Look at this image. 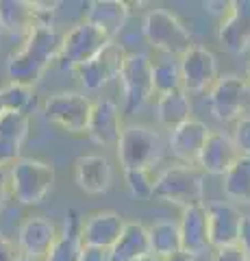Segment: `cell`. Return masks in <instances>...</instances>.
Masks as SVG:
<instances>
[{
	"label": "cell",
	"instance_id": "8992f818",
	"mask_svg": "<svg viewBox=\"0 0 250 261\" xmlns=\"http://www.w3.org/2000/svg\"><path fill=\"white\" fill-rule=\"evenodd\" d=\"M111 39L107 33L100 31L98 27H94L92 22H78L74 24L61 42V50L57 57V63L61 70H76L78 65H83L96 57L107 44H111Z\"/></svg>",
	"mask_w": 250,
	"mask_h": 261
},
{
	"label": "cell",
	"instance_id": "4dcf8cb0",
	"mask_svg": "<svg viewBox=\"0 0 250 261\" xmlns=\"http://www.w3.org/2000/svg\"><path fill=\"white\" fill-rule=\"evenodd\" d=\"M126 185L131 194L140 200H150L152 190H155V178H152L150 170H126Z\"/></svg>",
	"mask_w": 250,
	"mask_h": 261
},
{
	"label": "cell",
	"instance_id": "2e32d148",
	"mask_svg": "<svg viewBox=\"0 0 250 261\" xmlns=\"http://www.w3.org/2000/svg\"><path fill=\"white\" fill-rule=\"evenodd\" d=\"M57 226L44 216H31L22 222L18 233V248L24 257L44 259L57 240Z\"/></svg>",
	"mask_w": 250,
	"mask_h": 261
},
{
	"label": "cell",
	"instance_id": "5bb4252c",
	"mask_svg": "<svg viewBox=\"0 0 250 261\" xmlns=\"http://www.w3.org/2000/svg\"><path fill=\"white\" fill-rule=\"evenodd\" d=\"M124 226V218L116 211H98V214L87 216L80 222V242L87 246L111 250L122 235Z\"/></svg>",
	"mask_w": 250,
	"mask_h": 261
},
{
	"label": "cell",
	"instance_id": "277c9868",
	"mask_svg": "<svg viewBox=\"0 0 250 261\" xmlns=\"http://www.w3.org/2000/svg\"><path fill=\"white\" fill-rule=\"evenodd\" d=\"M144 35L148 44L165 55H185L193 46L191 33L176 13L157 7L144 18Z\"/></svg>",
	"mask_w": 250,
	"mask_h": 261
},
{
	"label": "cell",
	"instance_id": "9c48e42d",
	"mask_svg": "<svg viewBox=\"0 0 250 261\" xmlns=\"http://www.w3.org/2000/svg\"><path fill=\"white\" fill-rule=\"evenodd\" d=\"M209 107L213 118L220 122H237L244 118L250 107V85L246 79L237 74L217 76L209 92Z\"/></svg>",
	"mask_w": 250,
	"mask_h": 261
},
{
	"label": "cell",
	"instance_id": "6da1fadb",
	"mask_svg": "<svg viewBox=\"0 0 250 261\" xmlns=\"http://www.w3.org/2000/svg\"><path fill=\"white\" fill-rule=\"evenodd\" d=\"M63 35L54 27H35L26 35L20 50L11 53L7 61V74L11 83L31 85L44 76L50 63L57 61Z\"/></svg>",
	"mask_w": 250,
	"mask_h": 261
},
{
	"label": "cell",
	"instance_id": "836d02e7",
	"mask_svg": "<svg viewBox=\"0 0 250 261\" xmlns=\"http://www.w3.org/2000/svg\"><path fill=\"white\" fill-rule=\"evenodd\" d=\"M211 261H250V259L239 246H227V248H215Z\"/></svg>",
	"mask_w": 250,
	"mask_h": 261
},
{
	"label": "cell",
	"instance_id": "3957f363",
	"mask_svg": "<svg viewBox=\"0 0 250 261\" xmlns=\"http://www.w3.org/2000/svg\"><path fill=\"white\" fill-rule=\"evenodd\" d=\"M54 178H57V172H54L52 163L42 159L20 157L11 166V174H9L11 194L22 205H37L52 190Z\"/></svg>",
	"mask_w": 250,
	"mask_h": 261
},
{
	"label": "cell",
	"instance_id": "52a82bcc",
	"mask_svg": "<svg viewBox=\"0 0 250 261\" xmlns=\"http://www.w3.org/2000/svg\"><path fill=\"white\" fill-rule=\"evenodd\" d=\"M118 79L124 96L122 111L126 116H131V113L140 111L146 105L150 94L155 92V87H152V61L144 53H126Z\"/></svg>",
	"mask_w": 250,
	"mask_h": 261
},
{
	"label": "cell",
	"instance_id": "7402d4cb",
	"mask_svg": "<svg viewBox=\"0 0 250 261\" xmlns=\"http://www.w3.org/2000/svg\"><path fill=\"white\" fill-rule=\"evenodd\" d=\"M37 27V3L0 0V29L26 37Z\"/></svg>",
	"mask_w": 250,
	"mask_h": 261
},
{
	"label": "cell",
	"instance_id": "4fadbf2b",
	"mask_svg": "<svg viewBox=\"0 0 250 261\" xmlns=\"http://www.w3.org/2000/svg\"><path fill=\"white\" fill-rule=\"evenodd\" d=\"M211 130L207 128L205 122L189 118L187 122L174 126L168 137V148L179 161H183L185 166H198V154L203 150V146L207 142V137Z\"/></svg>",
	"mask_w": 250,
	"mask_h": 261
},
{
	"label": "cell",
	"instance_id": "e0dca14e",
	"mask_svg": "<svg viewBox=\"0 0 250 261\" xmlns=\"http://www.w3.org/2000/svg\"><path fill=\"white\" fill-rule=\"evenodd\" d=\"M239 152L233 144L231 135L224 130H211L198 154V166L203 172L213 174V176H224L229 168L237 161Z\"/></svg>",
	"mask_w": 250,
	"mask_h": 261
},
{
	"label": "cell",
	"instance_id": "60d3db41",
	"mask_svg": "<svg viewBox=\"0 0 250 261\" xmlns=\"http://www.w3.org/2000/svg\"><path fill=\"white\" fill-rule=\"evenodd\" d=\"M7 109H5V100H3V87H0V116H3Z\"/></svg>",
	"mask_w": 250,
	"mask_h": 261
},
{
	"label": "cell",
	"instance_id": "7c38bea8",
	"mask_svg": "<svg viewBox=\"0 0 250 261\" xmlns=\"http://www.w3.org/2000/svg\"><path fill=\"white\" fill-rule=\"evenodd\" d=\"M207 220H209V246L227 248L237 246L244 214L227 200H217L207 205Z\"/></svg>",
	"mask_w": 250,
	"mask_h": 261
},
{
	"label": "cell",
	"instance_id": "83f0119b",
	"mask_svg": "<svg viewBox=\"0 0 250 261\" xmlns=\"http://www.w3.org/2000/svg\"><path fill=\"white\" fill-rule=\"evenodd\" d=\"M152 87L159 94H170L176 89H183L181 65L174 59H161L152 63Z\"/></svg>",
	"mask_w": 250,
	"mask_h": 261
},
{
	"label": "cell",
	"instance_id": "d6986e66",
	"mask_svg": "<svg viewBox=\"0 0 250 261\" xmlns=\"http://www.w3.org/2000/svg\"><path fill=\"white\" fill-rule=\"evenodd\" d=\"M181 248L191 257H198L209 248V220L205 205H191L183 209L181 222Z\"/></svg>",
	"mask_w": 250,
	"mask_h": 261
},
{
	"label": "cell",
	"instance_id": "74e56055",
	"mask_svg": "<svg viewBox=\"0 0 250 261\" xmlns=\"http://www.w3.org/2000/svg\"><path fill=\"white\" fill-rule=\"evenodd\" d=\"M7 174H5V170L0 168V207H3V202H5V196H7Z\"/></svg>",
	"mask_w": 250,
	"mask_h": 261
},
{
	"label": "cell",
	"instance_id": "b9f144b4",
	"mask_svg": "<svg viewBox=\"0 0 250 261\" xmlns=\"http://www.w3.org/2000/svg\"><path fill=\"white\" fill-rule=\"evenodd\" d=\"M244 79H246V83L250 85V63H248V70H246V76Z\"/></svg>",
	"mask_w": 250,
	"mask_h": 261
},
{
	"label": "cell",
	"instance_id": "f546056e",
	"mask_svg": "<svg viewBox=\"0 0 250 261\" xmlns=\"http://www.w3.org/2000/svg\"><path fill=\"white\" fill-rule=\"evenodd\" d=\"M3 100L7 111H18V113H31V109L35 107V92L31 85L22 83H9L3 87Z\"/></svg>",
	"mask_w": 250,
	"mask_h": 261
},
{
	"label": "cell",
	"instance_id": "8fae6325",
	"mask_svg": "<svg viewBox=\"0 0 250 261\" xmlns=\"http://www.w3.org/2000/svg\"><path fill=\"white\" fill-rule=\"evenodd\" d=\"M124 57H126V50L120 44L111 42L102 48V50L92 57L87 63L78 65L74 70L80 83H83L85 89H100L109 83V81H114L120 76V70H122V63H124Z\"/></svg>",
	"mask_w": 250,
	"mask_h": 261
},
{
	"label": "cell",
	"instance_id": "603a6c76",
	"mask_svg": "<svg viewBox=\"0 0 250 261\" xmlns=\"http://www.w3.org/2000/svg\"><path fill=\"white\" fill-rule=\"evenodd\" d=\"M80 222L83 220L78 218L76 211L70 209L63 231L57 235V240H54L52 248L48 250L44 261H78L80 246H83V242H80Z\"/></svg>",
	"mask_w": 250,
	"mask_h": 261
},
{
	"label": "cell",
	"instance_id": "d4e9b609",
	"mask_svg": "<svg viewBox=\"0 0 250 261\" xmlns=\"http://www.w3.org/2000/svg\"><path fill=\"white\" fill-rule=\"evenodd\" d=\"M191 118V100L185 89H176L170 94H161L157 100V120L165 128H174Z\"/></svg>",
	"mask_w": 250,
	"mask_h": 261
},
{
	"label": "cell",
	"instance_id": "d590c367",
	"mask_svg": "<svg viewBox=\"0 0 250 261\" xmlns=\"http://www.w3.org/2000/svg\"><path fill=\"white\" fill-rule=\"evenodd\" d=\"M20 255V248L11 240H7L5 235H0V261H18Z\"/></svg>",
	"mask_w": 250,
	"mask_h": 261
},
{
	"label": "cell",
	"instance_id": "8d00e7d4",
	"mask_svg": "<svg viewBox=\"0 0 250 261\" xmlns=\"http://www.w3.org/2000/svg\"><path fill=\"white\" fill-rule=\"evenodd\" d=\"M237 246L246 252V257L250 259V214L244 216V222H241V233H239V242Z\"/></svg>",
	"mask_w": 250,
	"mask_h": 261
},
{
	"label": "cell",
	"instance_id": "5b68a950",
	"mask_svg": "<svg viewBox=\"0 0 250 261\" xmlns=\"http://www.w3.org/2000/svg\"><path fill=\"white\" fill-rule=\"evenodd\" d=\"M120 166L126 170H150L163 157V140L146 126H124L116 144Z\"/></svg>",
	"mask_w": 250,
	"mask_h": 261
},
{
	"label": "cell",
	"instance_id": "44dd1931",
	"mask_svg": "<svg viewBox=\"0 0 250 261\" xmlns=\"http://www.w3.org/2000/svg\"><path fill=\"white\" fill-rule=\"evenodd\" d=\"M87 7L90 9H87L85 20L104 31L111 39L124 29L128 20V5L122 0H94Z\"/></svg>",
	"mask_w": 250,
	"mask_h": 261
},
{
	"label": "cell",
	"instance_id": "ffe728a7",
	"mask_svg": "<svg viewBox=\"0 0 250 261\" xmlns=\"http://www.w3.org/2000/svg\"><path fill=\"white\" fill-rule=\"evenodd\" d=\"M111 163L102 154H85L74 163V181L87 194H104L111 187Z\"/></svg>",
	"mask_w": 250,
	"mask_h": 261
},
{
	"label": "cell",
	"instance_id": "1f68e13d",
	"mask_svg": "<svg viewBox=\"0 0 250 261\" xmlns=\"http://www.w3.org/2000/svg\"><path fill=\"white\" fill-rule=\"evenodd\" d=\"M231 140L235 144L239 157H250V116H244L235 122Z\"/></svg>",
	"mask_w": 250,
	"mask_h": 261
},
{
	"label": "cell",
	"instance_id": "484cf974",
	"mask_svg": "<svg viewBox=\"0 0 250 261\" xmlns=\"http://www.w3.org/2000/svg\"><path fill=\"white\" fill-rule=\"evenodd\" d=\"M148 244H150V255L159 259H168L181 252V233L179 224L172 220H159L152 226H148Z\"/></svg>",
	"mask_w": 250,
	"mask_h": 261
},
{
	"label": "cell",
	"instance_id": "d6a6232c",
	"mask_svg": "<svg viewBox=\"0 0 250 261\" xmlns=\"http://www.w3.org/2000/svg\"><path fill=\"white\" fill-rule=\"evenodd\" d=\"M20 150H22L20 144L0 140V168L3 166H13V163L20 159Z\"/></svg>",
	"mask_w": 250,
	"mask_h": 261
},
{
	"label": "cell",
	"instance_id": "7bdbcfd3",
	"mask_svg": "<svg viewBox=\"0 0 250 261\" xmlns=\"http://www.w3.org/2000/svg\"><path fill=\"white\" fill-rule=\"evenodd\" d=\"M18 261H37V259H31V257H24V255H20V259Z\"/></svg>",
	"mask_w": 250,
	"mask_h": 261
},
{
	"label": "cell",
	"instance_id": "7a4b0ae2",
	"mask_svg": "<svg viewBox=\"0 0 250 261\" xmlns=\"http://www.w3.org/2000/svg\"><path fill=\"white\" fill-rule=\"evenodd\" d=\"M205 176L191 166H172L155 178L152 198L161 202H172L179 207L203 205Z\"/></svg>",
	"mask_w": 250,
	"mask_h": 261
},
{
	"label": "cell",
	"instance_id": "30bf717a",
	"mask_svg": "<svg viewBox=\"0 0 250 261\" xmlns=\"http://www.w3.org/2000/svg\"><path fill=\"white\" fill-rule=\"evenodd\" d=\"M179 65H181V76H183V89L187 94L207 92L217 81V59L205 46L193 44L181 57Z\"/></svg>",
	"mask_w": 250,
	"mask_h": 261
},
{
	"label": "cell",
	"instance_id": "e575fe53",
	"mask_svg": "<svg viewBox=\"0 0 250 261\" xmlns=\"http://www.w3.org/2000/svg\"><path fill=\"white\" fill-rule=\"evenodd\" d=\"M78 261H111V259H109V250L96 248V246H87V244H83V246H80V257H78Z\"/></svg>",
	"mask_w": 250,
	"mask_h": 261
},
{
	"label": "cell",
	"instance_id": "4316f807",
	"mask_svg": "<svg viewBox=\"0 0 250 261\" xmlns=\"http://www.w3.org/2000/svg\"><path fill=\"white\" fill-rule=\"evenodd\" d=\"M224 194L231 200L250 202V157H237V161L224 174Z\"/></svg>",
	"mask_w": 250,
	"mask_h": 261
},
{
	"label": "cell",
	"instance_id": "f35d334b",
	"mask_svg": "<svg viewBox=\"0 0 250 261\" xmlns=\"http://www.w3.org/2000/svg\"><path fill=\"white\" fill-rule=\"evenodd\" d=\"M163 261H196V257H191V255H187V252H176V255H172V257H168V259H163Z\"/></svg>",
	"mask_w": 250,
	"mask_h": 261
},
{
	"label": "cell",
	"instance_id": "ab89813d",
	"mask_svg": "<svg viewBox=\"0 0 250 261\" xmlns=\"http://www.w3.org/2000/svg\"><path fill=\"white\" fill-rule=\"evenodd\" d=\"M135 261H163V259H159V257H155V255H144V257L135 259Z\"/></svg>",
	"mask_w": 250,
	"mask_h": 261
},
{
	"label": "cell",
	"instance_id": "9a60e30c",
	"mask_svg": "<svg viewBox=\"0 0 250 261\" xmlns=\"http://www.w3.org/2000/svg\"><path fill=\"white\" fill-rule=\"evenodd\" d=\"M217 39L227 50L241 55L250 48V0L231 3V11L217 29Z\"/></svg>",
	"mask_w": 250,
	"mask_h": 261
},
{
	"label": "cell",
	"instance_id": "ba28073f",
	"mask_svg": "<svg viewBox=\"0 0 250 261\" xmlns=\"http://www.w3.org/2000/svg\"><path fill=\"white\" fill-rule=\"evenodd\" d=\"M94 102L78 92H59L44 100V118L72 135L87 133Z\"/></svg>",
	"mask_w": 250,
	"mask_h": 261
},
{
	"label": "cell",
	"instance_id": "cb8c5ba5",
	"mask_svg": "<svg viewBox=\"0 0 250 261\" xmlns=\"http://www.w3.org/2000/svg\"><path fill=\"white\" fill-rule=\"evenodd\" d=\"M144 255H150L148 228L140 222H126L120 240L109 250L111 261H135Z\"/></svg>",
	"mask_w": 250,
	"mask_h": 261
},
{
	"label": "cell",
	"instance_id": "ac0fdd59",
	"mask_svg": "<svg viewBox=\"0 0 250 261\" xmlns=\"http://www.w3.org/2000/svg\"><path fill=\"white\" fill-rule=\"evenodd\" d=\"M120 133H122V116L118 102L111 98H100L98 102H94L87 135L98 146H114L120 140Z\"/></svg>",
	"mask_w": 250,
	"mask_h": 261
},
{
	"label": "cell",
	"instance_id": "f1b7e54d",
	"mask_svg": "<svg viewBox=\"0 0 250 261\" xmlns=\"http://www.w3.org/2000/svg\"><path fill=\"white\" fill-rule=\"evenodd\" d=\"M31 128V118L26 113H18V111H5L0 116V140L20 144L26 140Z\"/></svg>",
	"mask_w": 250,
	"mask_h": 261
}]
</instances>
